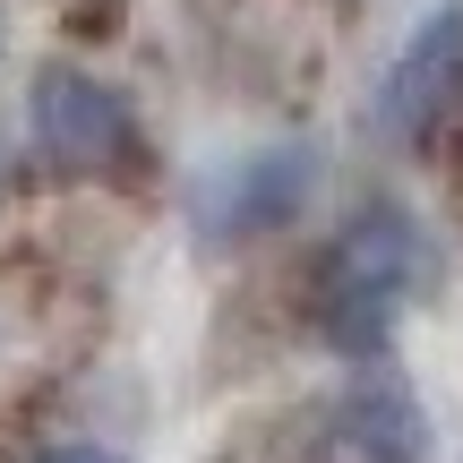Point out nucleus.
<instances>
[{
    "instance_id": "obj_3",
    "label": "nucleus",
    "mask_w": 463,
    "mask_h": 463,
    "mask_svg": "<svg viewBox=\"0 0 463 463\" xmlns=\"http://www.w3.org/2000/svg\"><path fill=\"white\" fill-rule=\"evenodd\" d=\"M317 189V146L283 137V146H258V155H232L198 181V241L206 249H232V241H258V232L292 223Z\"/></svg>"
},
{
    "instance_id": "obj_1",
    "label": "nucleus",
    "mask_w": 463,
    "mask_h": 463,
    "mask_svg": "<svg viewBox=\"0 0 463 463\" xmlns=\"http://www.w3.org/2000/svg\"><path fill=\"white\" fill-rule=\"evenodd\" d=\"M438 283V241L412 206L369 198L361 215L326 241V266H317V326H326L335 352H386L403 300Z\"/></svg>"
},
{
    "instance_id": "obj_7",
    "label": "nucleus",
    "mask_w": 463,
    "mask_h": 463,
    "mask_svg": "<svg viewBox=\"0 0 463 463\" xmlns=\"http://www.w3.org/2000/svg\"><path fill=\"white\" fill-rule=\"evenodd\" d=\"M0 34H9V26H0Z\"/></svg>"
},
{
    "instance_id": "obj_2",
    "label": "nucleus",
    "mask_w": 463,
    "mask_h": 463,
    "mask_svg": "<svg viewBox=\"0 0 463 463\" xmlns=\"http://www.w3.org/2000/svg\"><path fill=\"white\" fill-rule=\"evenodd\" d=\"M26 137H34V155L61 164V172H112V164L137 155V112L95 69L52 61V69H34V86H26Z\"/></svg>"
},
{
    "instance_id": "obj_6",
    "label": "nucleus",
    "mask_w": 463,
    "mask_h": 463,
    "mask_svg": "<svg viewBox=\"0 0 463 463\" xmlns=\"http://www.w3.org/2000/svg\"><path fill=\"white\" fill-rule=\"evenodd\" d=\"M43 463H120V455H103V447H52Z\"/></svg>"
},
{
    "instance_id": "obj_4",
    "label": "nucleus",
    "mask_w": 463,
    "mask_h": 463,
    "mask_svg": "<svg viewBox=\"0 0 463 463\" xmlns=\"http://www.w3.org/2000/svg\"><path fill=\"white\" fill-rule=\"evenodd\" d=\"M455 103H463V0L430 9L412 34H403V52L386 61V78H378L369 120H378L386 146H412V137H430Z\"/></svg>"
},
{
    "instance_id": "obj_5",
    "label": "nucleus",
    "mask_w": 463,
    "mask_h": 463,
    "mask_svg": "<svg viewBox=\"0 0 463 463\" xmlns=\"http://www.w3.org/2000/svg\"><path fill=\"white\" fill-rule=\"evenodd\" d=\"M335 438H344L352 463H430V412H420L412 386H395V378L352 386L344 412H335Z\"/></svg>"
}]
</instances>
